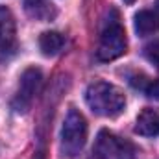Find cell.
Instances as JSON below:
<instances>
[{"instance_id":"9","label":"cell","mask_w":159,"mask_h":159,"mask_svg":"<svg viewBox=\"0 0 159 159\" xmlns=\"http://www.w3.org/2000/svg\"><path fill=\"white\" fill-rule=\"evenodd\" d=\"M22 4H24V11L35 20L46 22L57 15L54 4L50 0H22Z\"/></svg>"},{"instance_id":"5","label":"cell","mask_w":159,"mask_h":159,"mask_svg":"<svg viewBox=\"0 0 159 159\" xmlns=\"http://www.w3.org/2000/svg\"><path fill=\"white\" fill-rule=\"evenodd\" d=\"M41 70L32 67V69H26L24 74L20 76V85H19V91H17V96L13 100V107L15 111H26L30 107V104L34 102L37 91L41 87Z\"/></svg>"},{"instance_id":"6","label":"cell","mask_w":159,"mask_h":159,"mask_svg":"<svg viewBox=\"0 0 159 159\" xmlns=\"http://www.w3.org/2000/svg\"><path fill=\"white\" fill-rule=\"evenodd\" d=\"M15 52V20L7 7L0 6V54Z\"/></svg>"},{"instance_id":"11","label":"cell","mask_w":159,"mask_h":159,"mask_svg":"<svg viewBox=\"0 0 159 159\" xmlns=\"http://www.w3.org/2000/svg\"><path fill=\"white\" fill-rule=\"evenodd\" d=\"M144 56H146V59H148L150 63H154V65L159 67V39L154 41V43H150V44L144 48Z\"/></svg>"},{"instance_id":"13","label":"cell","mask_w":159,"mask_h":159,"mask_svg":"<svg viewBox=\"0 0 159 159\" xmlns=\"http://www.w3.org/2000/svg\"><path fill=\"white\" fill-rule=\"evenodd\" d=\"M124 2H126V4H128V6H131V4H133V2H135V0H124Z\"/></svg>"},{"instance_id":"8","label":"cell","mask_w":159,"mask_h":159,"mask_svg":"<svg viewBox=\"0 0 159 159\" xmlns=\"http://www.w3.org/2000/svg\"><path fill=\"white\" fill-rule=\"evenodd\" d=\"M159 30V7L143 9L135 15V32L139 35H150Z\"/></svg>"},{"instance_id":"12","label":"cell","mask_w":159,"mask_h":159,"mask_svg":"<svg viewBox=\"0 0 159 159\" xmlns=\"http://www.w3.org/2000/svg\"><path fill=\"white\" fill-rule=\"evenodd\" d=\"M146 94H148L150 98H154V100H159V78L150 81V85H148V89H146Z\"/></svg>"},{"instance_id":"1","label":"cell","mask_w":159,"mask_h":159,"mask_svg":"<svg viewBox=\"0 0 159 159\" xmlns=\"http://www.w3.org/2000/svg\"><path fill=\"white\" fill-rule=\"evenodd\" d=\"M85 102L94 115L106 119L119 117L126 107L124 93L107 81H93L85 91Z\"/></svg>"},{"instance_id":"10","label":"cell","mask_w":159,"mask_h":159,"mask_svg":"<svg viewBox=\"0 0 159 159\" xmlns=\"http://www.w3.org/2000/svg\"><path fill=\"white\" fill-rule=\"evenodd\" d=\"M63 44H65V39H63V35L57 34V32H44V34H41V37H39L41 52H43L44 56H48V57L59 54L61 48H63Z\"/></svg>"},{"instance_id":"2","label":"cell","mask_w":159,"mask_h":159,"mask_svg":"<svg viewBox=\"0 0 159 159\" xmlns=\"http://www.w3.org/2000/svg\"><path fill=\"white\" fill-rule=\"evenodd\" d=\"M126 46H128V41H126L124 26L120 22L117 9H111L107 19L104 20V26H102L96 56L102 61H113L126 52Z\"/></svg>"},{"instance_id":"4","label":"cell","mask_w":159,"mask_h":159,"mask_svg":"<svg viewBox=\"0 0 159 159\" xmlns=\"http://www.w3.org/2000/svg\"><path fill=\"white\" fill-rule=\"evenodd\" d=\"M93 152L98 159H131V156L135 154V146L117 135L102 129L96 137Z\"/></svg>"},{"instance_id":"7","label":"cell","mask_w":159,"mask_h":159,"mask_svg":"<svg viewBox=\"0 0 159 159\" xmlns=\"http://www.w3.org/2000/svg\"><path fill=\"white\" fill-rule=\"evenodd\" d=\"M135 133L143 137H157L159 135V109L144 107L135 122Z\"/></svg>"},{"instance_id":"3","label":"cell","mask_w":159,"mask_h":159,"mask_svg":"<svg viewBox=\"0 0 159 159\" xmlns=\"http://www.w3.org/2000/svg\"><path fill=\"white\" fill-rule=\"evenodd\" d=\"M87 141V120L78 109H70L61 128V150L65 156L74 157L80 154Z\"/></svg>"}]
</instances>
